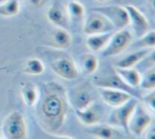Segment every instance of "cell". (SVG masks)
Returning <instances> with one entry per match:
<instances>
[{"label": "cell", "instance_id": "obj_1", "mask_svg": "<svg viewBox=\"0 0 155 139\" xmlns=\"http://www.w3.org/2000/svg\"><path fill=\"white\" fill-rule=\"evenodd\" d=\"M139 100L132 97L122 105L115 107L109 114L108 124L121 128L129 134L128 124L131 115Z\"/></svg>", "mask_w": 155, "mask_h": 139}, {"label": "cell", "instance_id": "obj_2", "mask_svg": "<svg viewBox=\"0 0 155 139\" xmlns=\"http://www.w3.org/2000/svg\"><path fill=\"white\" fill-rule=\"evenodd\" d=\"M93 84L97 88L121 91L127 92L139 101L142 100V95L137 89L129 86L115 71L111 75L96 77L94 79Z\"/></svg>", "mask_w": 155, "mask_h": 139}, {"label": "cell", "instance_id": "obj_3", "mask_svg": "<svg viewBox=\"0 0 155 139\" xmlns=\"http://www.w3.org/2000/svg\"><path fill=\"white\" fill-rule=\"evenodd\" d=\"M153 121L152 114L139 102L131 115L128 124L129 133L140 136Z\"/></svg>", "mask_w": 155, "mask_h": 139}, {"label": "cell", "instance_id": "obj_4", "mask_svg": "<svg viewBox=\"0 0 155 139\" xmlns=\"http://www.w3.org/2000/svg\"><path fill=\"white\" fill-rule=\"evenodd\" d=\"M91 10L104 15L114 27L123 28L130 24L129 16L125 8L118 5H108L93 8Z\"/></svg>", "mask_w": 155, "mask_h": 139}, {"label": "cell", "instance_id": "obj_5", "mask_svg": "<svg viewBox=\"0 0 155 139\" xmlns=\"http://www.w3.org/2000/svg\"><path fill=\"white\" fill-rule=\"evenodd\" d=\"M114 27L104 15L92 11L86 18L83 30L90 36L112 32Z\"/></svg>", "mask_w": 155, "mask_h": 139}, {"label": "cell", "instance_id": "obj_6", "mask_svg": "<svg viewBox=\"0 0 155 139\" xmlns=\"http://www.w3.org/2000/svg\"><path fill=\"white\" fill-rule=\"evenodd\" d=\"M133 39L132 34L127 30H121L114 33L103 50L102 56L104 57H108L121 53L130 45Z\"/></svg>", "mask_w": 155, "mask_h": 139}, {"label": "cell", "instance_id": "obj_7", "mask_svg": "<svg viewBox=\"0 0 155 139\" xmlns=\"http://www.w3.org/2000/svg\"><path fill=\"white\" fill-rule=\"evenodd\" d=\"M129 16L130 24H131L136 35L140 38L148 32L149 23L147 18L139 10L133 5L125 7Z\"/></svg>", "mask_w": 155, "mask_h": 139}, {"label": "cell", "instance_id": "obj_8", "mask_svg": "<svg viewBox=\"0 0 155 139\" xmlns=\"http://www.w3.org/2000/svg\"><path fill=\"white\" fill-rule=\"evenodd\" d=\"M103 110L99 105L93 103L83 110H76L78 118L83 124L88 127L95 126L102 119Z\"/></svg>", "mask_w": 155, "mask_h": 139}, {"label": "cell", "instance_id": "obj_9", "mask_svg": "<svg viewBox=\"0 0 155 139\" xmlns=\"http://www.w3.org/2000/svg\"><path fill=\"white\" fill-rule=\"evenodd\" d=\"M98 91L103 101L115 108L122 105L133 97L127 92L115 89L98 88Z\"/></svg>", "mask_w": 155, "mask_h": 139}, {"label": "cell", "instance_id": "obj_10", "mask_svg": "<svg viewBox=\"0 0 155 139\" xmlns=\"http://www.w3.org/2000/svg\"><path fill=\"white\" fill-rule=\"evenodd\" d=\"M86 133L97 139H121L123 133L115 127L109 124L88 127Z\"/></svg>", "mask_w": 155, "mask_h": 139}, {"label": "cell", "instance_id": "obj_11", "mask_svg": "<svg viewBox=\"0 0 155 139\" xmlns=\"http://www.w3.org/2000/svg\"><path fill=\"white\" fill-rule=\"evenodd\" d=\"M7 132L12 139H22L26 134V128L20 114H15L11 117L7 126Z\"/></svg>", "mask_w": 155, "mask_h": 139}, {"label": "cell", "instance_id": "obj_12", "mask_svg": "<svg viewBox=\"0 0 155 139\" xmlns=\"http://www.w3.org/2000/svg\"><path fill=\"white\" fill-rule=\"evenodd\" d=\"M153 50L151 49H145L133 52L117 62L115 67L121 69L131 68L142 61Z\"/></svg>", "mask_w": 155, "mask_h": 139}, {"label": "cell", "instance_id": "obj_13", "mask_svg": "<svg viewBox=\"0 0 155 139\" xmlns=\"http://www.w3.org/2000/svg\"><path fill=\"white\" fill-rule=\"evenodd\" d=\"M114 71L125 83L131 87L137 89L141 80L140 73L134 69H121L115 67Z\"/></svg>", "mask_w": 155, "mask_h": 139}, {"label": "cell", "instance_id": "obj_14", "mask_svg": "<svg viewBox=\"0 0 155 139\" xmlns=\"http://www.w3.org/2000/svg\"><path fill=\"white\" fill-rule=\"evenodd\" d=\"M114 33L112 32L90 36L86 41L87 47L93 52L104 49Z\"/></svg>", "mask_w": 155, "mask_h": 139}, {"label": "cell", "instance_id": "obj_15", "mask_svg": "<svg viewBox=\"0 0 155 139\" xmlns=\"http://www.w3.org/2000/svg\"><path fill=\"white\" fill-rule=\"evenodd\" d=\"M57 71L59 74L66 79H74L78 75V71L72 62L68 60L59 61L56 66Z\"/></svg>", "mask_w": 155, "mask_h": 139}, {"label": "cell", "instance_id": "obj_16", "mask_svg": "<svg viewBox=\"0 0 155 139\" xmlns=\"http://www.w3.org/2000/svg\"><path fill=\"white\" fill-rule=\"evenodd\" d=\"M74 104L77 110H83L94 103V97L86 89H81L76 93L74 97Z\"/></svg>", "mask_w": 155, "mask_h": 139}, {"label": "cell", "instance_id": "obj_17", "mask_svg": "<svg viewBox=\"0 0 155 139\" xmlns=\"http://www.w3.org/2000/svg\"><path fill=\"white\" fill-rule=\"evenodd\" d=\"M61 102L57 98L52 96L48 97L44 102V112L49 117H55L60 114L62 111Z\"/></svg>", "mask_w": 155, "mask_h": 139}, {"label": "cell", "instance_id": "obj_18", "mask_svg": "<svg viewBox=\"0 0 155 139\" xmlns=\"http://www.w3.org/2000/svg\"><path fill=\"white\" fill-rule=\"evenodd\" d=\"M139 87L145 90H154L155 88V67L144 71L141 75Z\"/></svg>", "mask_w": 155, "mask_h": 139}, {"label": "cell", "instance_id": "obj_19", "mask_svg": "<svg viewBox=\"0 0 155 139\" xmlns=\"http://www.w3.org/2000/svg\"><path fill=\"white\" fill-rule=\"evenodd\" d=\"M99 61L97 57L93 54H86L83 57L82 66L84 73L86 75L94 73L98 68Z\"/></svg>", "mask_w": 155, "mask_h": 139}, {"label": "cell", "instance_id": "obj_20", "mask_svg": "<svg viewBox=\"0 0 155 139\" xmlns=\"http://www.w3.org/2000/svg\"><path fill=\"white\" fill-rule=\"evenodd\" d=\"M135 46L140 48L154 49L155 47V30L148 32L140 38Z\"/></svg>", "mask_w": 155, "mask_h": 139}, {"label": "cell", "instance_id": "obj_21", "mask_svg": "<svg viewBox=\"0 0 155 139\" xmlns=\"http://www.w3.org/2000/svg\"><path fill=\"white\" fill-rule=\"evenodd\" d=\"M141 101L143 102L144 107L151 114L154 116L155 113V90L148 94L142 96Z\"/></svg>", "mask_w": 155, "mask_h": 139}, {"label": "cell", "instance_id": "obj_22", "mask_svg": "<svg viewBox=\"0 0 155 139\" xmlns=\"http://www.w3.org/2000/svg\"><path fill=\"white\" fill-rule=\"evenodd\" d=\"M69 9L72 16L78 20H82L84 18L85 9L81 4L76 2L71 3L70 5Z\"/></svg>", "mask_w": 155, "mask_h": 139}, {"label": "cell", "instance_id": "obj_23", "mask_svg": "<svg viewBox=\"0 0 155 139\" xmlns=\"http://www.w3.org/2000/svg\"><path fill=\"white\" fill-rule=\"evenodd\" d=\"M28 68L31 72L34 73H38L42 70L41 64L37 61H33L29 63Z\"/></svg>", "mask_w": 155, "mask_h": 139}, {"label": "cell", "instance_id": "obj_24", "mask_svg": "<svg viewBox=\"0 0 155 139\" xmlns=\"http://www.w3.org/2000/svg\"><path fill=\"white\" fill-rule=\"evenodd\" d=\"M145 139H155V128L154 126L149 129L145 134Z\"/></svg>", "mask_w": 155, "mask_h": 139}, {"label": "cell", "instance_id": "obj_25", "mask_svg": "<svg viewBox=\"0 0 155 139\" xmlns=\"http://www.w3.org/2000/svg\"><path fill=\"white\" fill-rule=\"evenodd\" d=\"M50 16H51L53 20L55 21L60 20L61 18V15L60 12H58L57 11L54 10L51 12Z\"/></svg>", "mask_w": 155, "mask_h": 139}, {"label": "cell", "instance_id": "obj_26", "mask_svg": "<svg viewBox=\"0 0 155 139\" xmlns=\"http://www.w3.org/2000/svg\"><path fill=\"white\" fill-rule=\"evenodd\" d=\"M59 139H73L71 138V137H61Z\"/></svg>", "mask_w": 155, "mask_h": 139}, {"label": "cell", "instance_id": "obj_27", "mask_svg": "<svg viewBox=\"0 0 155 139\" xmlns=\"http://www.w3.org/2000/svg\"><path fill=\"white\" fill-rule=\"evenodd\" d=\"M5 67H2V68H0V71L1 70H5Z\"/></svg>", "mask_w": 155, "mask_h": 139}, {"label": "cell", "instance_id": "obj_28", "mask_svg": "<svg viewBox=\"0 0 155 139\" xmlns=\"http://www.w3.org/2000/svg\"><path fill=\"white\" fill-rule=\"evenodd\" d=\"M137 139V138H134V139Z\"/></svg>", "mask_w": 155, "mask_h": 139}, {"label": "cell", "instance_id": "obj_29", "mask_svg": "<svg viewBox=\"0 0 155 139\" xmlns=\"http://www.w3.org/2000/svg\"><path fill=\"white\" fill-rule=\"evenodd\" d=\"M0 139H2V138H0Z\"/></svg>", "mask_w": 155, "mask_h": 139}]
</instances>
